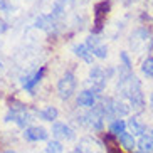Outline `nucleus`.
Returning a JSON list of instances; mask_svg holds the SVG:
<instances>
[{
    "mask_svg": "<svg viewBox=\"0 0 153 153\" xmlns=\"http://www.w3.org/2000/svg\"><path fill=\"white\" fill-rule=\"evenodd\" d=\"M72 51H74V54L79 56L81 59H84L86 62H93V52H91V49L88 47L86 44H76L74 47H72Z\"/></svg>",
    "mask_w": 153,
    "mask_h": 153,
    "instance_id": "obj_12",
    "label": "nucleus"
},
{
    "mask_svg": "<svg viewBox=\"0 0 153 153\" xmlns=\"http://www.w3.org/2000/svg\"><path fill=\"white\" fill-rule=\"evenodd\" d=\"M118 89L125 98L130 99L133 108H141L143 106V96H141V89H140V82L131 72L121 74V79L118 82Z\"/></svg>",
    "mask_w": 153,
    "mask_h": 153,
    "instance_id": "obj_1",
    "label": "nucleus"
},
{
    "mask_svg": "<svg viewBox=\"0 0 153 153\" xmlns=\"http://www.w3.org/2000/svg\"><path fill=\"white\" fill-rule=\"evenodd\" d=\"M57 109L54 108V106H47L45 109H42L41 113H39V116L42 118V120H45V121H54L56 118H57Z\"/></svg>",
    "mask_w": 153,
    "mask_h": 153,
    "instance_id": "obj_15",
    "label": "nucleus"
},
{
    "mask_svg": "<svg viewBox=\"0 0 153 153\" xmlns=\"http://www.w3.org/2000/svg\"><path fill=\"white\" fill-rule=\"evenodd\" d=\"M150 104L153 106V93H152V96H150Z\"/></svg>",
    "mask_w": 153,
    "mask_h": 153,
    "instance_id": "obj_25",
    "label": "nucleus"
},
{
    "mask_svg": "<svg viewBox=\"0 0 153 153\" xmlns=\"http://www.w3.org/2000/svg\"><path fill=\"white\" fill-rule=\"evenodd\" d=\"M89 77H91V82H93V88L96 91H103V88L106 86V79H108L104 69L101 66H93L89 71Z\"/></svg>",
    "mask_w": 153,
    "mask_h": 153,
    "instance_id": "obj_5",
    "label": "nucleus"
},
{
    "mask_svg": "<svg viewBox=\"0 0 153 153\" xmlns=\"http://www.w3.org/2000/svg\"><path fill=\"white\" fill-rule=\"evenodd\" d=\"M76 89V77L72 72H66L57 82V91H59V96L62 99H69L72 96Z\"/></svg>",
    "mask_w": 153,
    "mask_h": 153,
    "instance_id": "obj_2",
    "label": "nucleus"
},
{
    "mask_svg": "<svg viewBox=\"0 0 153 153\" xmlns=\"http://www.w3.org/2000/svg\"><path fill=\"white\" fill-rule=\"evenodd\" d=\"M34 25H36L37 29H44V30H52V29L56 27V17L52 14L49 15H39V17L36 19V22H34Z\"/></svg>",
    "mask_w": 153,
    "mask_h": 153,
    "instance_id": "obj_8",
    "label": "nucleus"
},
{
    "mask_svg": "<svg viewBox=\"0 0 153 153\" xmlns=\"http://www.w3.org/2000/svg\"><path fill=\"white\" fill-rule=\"evenodd\" d=\"M52 133H54V136L62 138V140H72V138H74L72 130L69 128V126H66L64 123H57V121H56L54 125H52Z\"/></svg>",
    "mask_w": 153,
    "mask_h": 153,
    "instance_id": "obj_9",
    "label": "nucleus"
},
{
    "mask_svg": "<svg viewBox=\"0 0 153 153\" xmlns=\"http://www.w3.org/2000/svg\"><path fill=\"white\" fill-rule=\"evenodd\" d=\"M152 138H153V130H152Z\"/></svg>",
    "mask_w": 153,
    "mask_h": 153,
    "instance_id": "obj_27",
    "label": "nucleus"
},
{
    "mask_svg": "<svg viewBox=\"0 0 153 153\" xmlns=\"http://www.w3.org/2000/svg\"><path fill=\"white\" fill-rule=\"evenodd\" d=\"M0 9L2 10H5V12H9V10H12V7H10L5 0H0Z\"/></svg>",
    "mask_w": 153,
    "mask_h": 153,
    "instance_id": "obj_23",
    "label": "nucleus"
},
{
    "mask_svg": "<svg viewBox=\"0 0 153 153\" xmlns=\"http://www.w3.org/2000/svg\"><path fill=\"white\" fill-rule=\"evenodd\" d=\"M76 153H103V145L93 136H84L77 143Z\"/></svg>",
    "mask_w": 153,
    "mask_h": 153,
    "instance_id": "obj_4",
    "label": "nucleus"
},
{
    "mask_svg": "<svg viewBox=\"0 0 153 153\" xmlns=\"http://www.w3.org/2000/svg\"><path fill=\"white\" fill-rule=\"evenodd\" d=\"M4 153H15V152H4Z\"/></svg>",
    "mask_w": 153,
    "mask_h": 153,
    "instance_id": "obj_26",
    "label": "nucleus"
},
{
    "mask_svg": "<svg viewBox=\"0 0 153 153\" xmlns=\"http://www.w3.org/2000/svg\"><path fill=\"white\" fill-rule=\"evenodd\" d=\"M118 141L121 145L125 150H133L136 146V141H135V136L131 135V133H121V135L118 136Z\"/></svg>",
    "mask_w": 153,
    "mask_h": 153,
    "instance_id": "obj_14",
    "label": "nucleus"
},
{
    "mask_svg": "<svg viewBox=\"0 0 153 153\" xmlns=\"http://www.w3.org/2000/svg\"><path fill=\"white\" fill-rule=\"evenodd\" d=\"M140 150H141V152H143V153H146V152H152V150H153V138H152V136H150V138H148V136H141V138H140Z\"/></svg>",
    "mask_w": 153,
    "mask_h": 153,
    "instance_id": "obj_17",
    "label": "nucleus"
},
{
    "mask_svg": "<svg viewBox=\"0 0 153 153\" xmlns=\"http://www.w3.org/2000/svg\"><path fill=\"white\" fill-rule=\"evenodd\" d=\"M7 27H9V25H7V22L0 19V36H2V34H4L5 30H7Z\"/></svg>",
    "mask_w": 153,
    "mask_h": 153,
    "instance_id": "obj_24",
    "label": "nucleus"
},
{
    "mask_svg": "<svg viewBox=\"0 0 153 153\" xmlns=\"http://www.w3.org/2000/svg\"><path fill=\"white\" fill-rule=\"evenodd\" d=\"M126 126L131 130V135L135 136V135H138V136H143L145 135V131H146V126L143 125V123H140V120L138 118H131L130 121L126 123Z\"/></svg>",
    "mask_w": 153,
    "mask_h": 153,
    "instance_id": "obj_13",
    "label": "nucleus"
},
{
    "mask_svg": "<svg viewBox=\"0 0 153 153\" xmlns=\"http://www.w3.org/2000/svg\"><path fill=\"white\" fill-rule=\"evenodd\" d=\"M64 4H66V0H57L54 4V9H52V15H54V17H59V15L62 14Z\"/></svg>",
    "mask_w": 153,
    "mask_h": 153,
    "instance_id": "obj_21",
    "label": "nucleus"
},
{
    "mask_svg": "<svg viewBox=\"0 0 153 153\" xmlns=\"http://www.w3.org/2000/svg\"><path fill=\"white\" fill-rule=\"evenodd\" d=\"M109 130H111V133L114 136H120L121 133H125V131H126V123L123 121V120H116V121L111 123Z\"/></svg>",
    "mask_w": 153,
    "mask_h": 153,
    "instance_id": "obj_16",
    "label": "nucleus"
},
{
    "mask_svg": "<svg viewBox=\"0 0 153 153\" xmlns=\"http://www.w3.org/2000/svg\"><path fill=\"white\" fill-rule=\"evenodd\" d=\"M113 108H114V114H120V116L128 113V106H125L121 101H113Z\"/></svg>",
    "mask_w": 153,
    "mask_h": 153,
    "instance_id": "obj_19",
    "label": "nucleus"
},
{
    "mask_svg": "<svg viewBox=\"0 0 153 153\" xmlns=\"http://www.w3.org/2000/svg\"><path fill=\"white\" fill-rule=\"evenodd\" d=\"M86 45L91 49L93 56H96V57H99V59H106V56H108V47H106V45H103V44H99L98 39H96L94 36L88 37Z\"/></svg>",
    "mask_w": 153,
    "mask_h": 153,
    "instance_id": "obj_6",
    "label": "nucleus"
},
{
    "mask_svg": "<svg viewBox=\"0 0 153 153\" xmlns=\"http://www.w3.org/2000/svg\"><path fill=\"white\" fill-rule=\"evenodd\" d=\"M62 145L59 141H49L47 143V153H62Z\"/></svg>",
    "mask_w": 153,
    "mask_h": 153,
    "instance_id": "obj_20",
    "label": "nucleus"
},
{
    "mask_svg": "<svg viewBox=\"0 0 153 153\" xmlns=\"http://www.w3.org/2000/svg\"><path fill=\"white\" fill-rule=\"evenodd\" d=\"M44 72H45V68H41L37 72H34L32 76L24 77V79H22V86H24V89H27V91H32V89H34V86H36L37 82H39V81L42 79Z\"/></svg>",
    "mask_w": 153,
    "mask_h": 153,
    "instance_id": "obj_10",
    "label": "nucleus"
},
{
    "mask_svg": "<svg viewBox=\"0 0 153 153\" xmlns=\"http://www.w3.org/2000/svg\"><path fill=\"white\" fill-rule=\"evenodd\" d=\"M141 71H143V74H146V76L153 77V57L145 59L143 64H141Z\"/></svg>",
    "mask_w": 153,
    "mask_h": 153,
    "instance_id": "obj_18",
    "label": "nucleus"
},
{
    "mask_svg": "<svg viewBox=\"0 0 153 153\" xmlns=\"http://www.w3.org/2000/svg\"><path fill=\"white\" fill-rule=\"evenodd\" d=\"M0 68H2V62H0Z\"/></svg>",
    "mask_w": 153,
    "mask_h": 153,
    "instance_id": "obj_28",
    "label": "nucleus"
},
{
    "mask_svg": "<svg viewBox=\"0 0 153 153\" xmlns=\"http://www.w3.org/2000/svg\"><path fill=\"white\" fill-rule=\"evenodd\" d=\"M109 9H111V5H109L108 0H101V2H98L94 5V29H93L94 34H98L103 29V24L106 20V15H108Z\"/></svg>",
    "mask_w": 153,
    "mask_h": 153,
    "instance_id": "obj_3",
    "label": "nucleus"
},
{
    "mask_svg": "<svg viewBox=\"0 0 153 153\" xmlns=\"http://www.w3.org/2000/svg\"><path fill=\"white\" fill-rule=\"evenodd\" d=\"M47 131L42 128V126H30V128H27L25 130V133H24V136L27 140H30V141H39V140H45L47 138Z\"/></svg>",
    "mask_w": 153,
    "mask_h": 153,
    "instance_id": "obj_7",
    "label": "nucleus"
},
{
    "mask_svg": "<svg viewBox=\"0 0 153 153\" xmlns=\"http://www.w3.org/2000/svg\"><path fill=\"white\" fill-rule=\"evenodd\" d=\"M121 59H123V62H125L126 69H130L131 68V62H130V59H128V56H126V52H121Z\"/></svg>",
    "mask_w": 153,
    "mask_h": 153,
    "instance_id": "obj_22",
    "label": "nucleus"
},
{
    "mask_svg": "<svg viewBox=\"0 0 153 153\" xmlns=\"http://www.w3.org/2000/svg\"><path fill=\"white\" fill-rule=\"evenodd\" d=\"M94 93L89 89H86V91H81L79 93V96H77V104L79 106H84V108H91V106H94Z\"/></svg>",
    "mask_w": 153,
    "mask_h": 153,
    "instance_id": "obj_11",
    "label": "nucleus"
}]
</instances>
